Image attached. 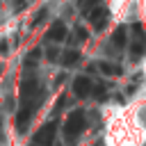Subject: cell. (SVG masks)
<instances>
[{"label": "cell", "mask_w": 146, "mask_h": 146, "mask_svg": "<svg viewBox=\"0 0 146 146\" xmlns=\"http://www.w3.org/2000/svg\"><path fill=\"white\" fill-rule=\"evenodd\" d=\"M128 43V36H125V27H116L114 34H112V46L114 48H123Z\"/></svg>", "instance_id": "obj_8"}, {"label": "cell", "mask_w": 146, "mask_h": 146, "mask_svg": "<svg viewBox=\"0 0 146 146\" xmlns=\"http://www.w3.org/2000/svg\"><path fill=\"white\" fill-rule=\"evenodd\" d=\"M36 59H39V50H30V55L25 57V64H27V66H32Z\"/></svg>", "instance_id": "obj_13"}, {"label": "cell", "mask_w": 146, "mask_h": 146, "mask_svg": "<svg viewBox=\"0 0 146 146\" xmlns=\"http://www.w3.org/2000/svg\"><path fill=\"white\" fill-rule=\"evenodd\" d=\"M103 5V0H78V7L84 11V14H89V11H94L96 7H100Z\"/></svg>", "instance_id": "obj_10"}, {"label": "cell", "mask_w": 146, "mask_h": 146, "mask_svg": "<svg viewBox=\"0 0 146 146\" xmlns=\"http://www.w3.org/2000/svg\"><path fill=\"white\" fill-rule=\"evenodd\" d=\"M32 116H34V110L21 105V110H18V114H16V128H18V132H25V130H27Z\"/></svg>", "instance_id": "obj_6"}, {"label": "cell", "mask_w": 146, "mask_h": 146, "mask_svg": "<svg viewBox=\"0 0 146 146\" xmlns=\"http://www.w3.org/2000/svg\"><path fill=\"white\" fill-rule=\"evenodd\" d=\"M75 32H78V39H80V41H84V39H87V32H84L82 27H78Z\"/></svg>", "instance_id": "obj_15"}, {"label": "cell", "mask_w": 146, "mask_h": 146, "mask_svg": "<svg viewBox=\"0 0 146 146\" xmlns=\"http://www.w3.org/2000/svg\"><path fill=\"white\" fill-rule=\"evenodd\" d=\"M87 18H89L91 27L100 32V30L107 25V21H110V11L105 9V5H100V7H96L94 11H89V14H87Z\"/></svg>", "instance_id": "obj_4"}, {"label": "cell", "mask_w": 146, "mask_h": 146, "mask_svg": "<svg viewBox=\"0 0 146 146\" xmlns=\"http://www.w3.org/2000/svg\"><path fill=\"white\" fill-rule=\"evenodd\" d=\"M55 132H57V121H48V123H43V125L36 130L34 139L30 141V146H52V141H55Z\"/></svg>", "instance_id": "obj_2"}, {"label": "cell", "mask_w": 146, "mask_h": 146, "mask_svg": "<svg viewBox=\"0 0 146 146\" xmlns=\"http://www.w3.org/2000/svg\"><path fill=\"white\" fill-rule=\"evenodd\" d=\"M84 125H87V119H84L82 110H75L73 114H68V119L64 123V137H66V141H75L80 137V132L84 130Z\"/></svg>", "instance_id": "obj_1"}, {"label": "cell", "mask_w": 146, "mask_h": 146, "mask_svg": "<svg viewBox=\"0 0 146 146\" xmlns=\"http://www.w3.org/2000/svg\"><path fill=\"white\" fill-rule=\"evenodd\" d=\"M30 2H32V0H16V2H14V9H16V11H21V9H25Z\"/></svg>", "instance_id": "obj_14"}, {"label": "cell", "mask_w": 146, "mask_h": 146, "mask_svg": "<svg viewBox=\"0 0 146 146\" xmlns=\"http://www.w3.org/2000/svg\"><path fill=\"white\" fill-rule=\"evenodd\" d=\"M100 71H103L105 75H119V73H121V68H119V66L107 64V62H100Z\"/></svg>", "instance_id": "obj_11"}, {"label": "cell", "mask_w": 146, "mask_h": 146, "mask_svg": "<svg viewBox=\"0 0 146 146\" xmlns=\"http://www.w3.org/2000/svg\"><path fill=\"white\" fill-rule=\"evenodd\" d=\"M48 16V7H41L36 14H34V18H32V27H36L39 23H43V18Z\"/></svg>", "instance_id": "obj_12"}, {"label": "cell", "mask_w": 146, "mask_h": 146, "mask_svg": "<svg viewBox=\"0 0 146 146\" xmlns=\"http://www.w3.org/2000/svg\"><path fill=\"white\" fill-rule=\"evenodd\" d=\"M130 55L132 59H139L141 55H146V34L141 30V25L132 27V39H130Z\"/></svg>", "instance_id": "obj_3"}, {"label": "cell", "mask_w": 146, "mask_h": 146, "mask_svg": "<svg viewBox=\"0 0 146 146\" xmlns=\"http://www.w3.org/2000/svg\"><path fill=\"white\" fill-rule=\"evenodd\" d=\"M66 36V25L62 23V21H55L52 25H50V30H48V39L50 41H62Z\"/></svg>", "instance_id": "obj_7"}, {"label": "cell", "mask_w": 146, "mask_h": 146, "mask_svg": "<svg viewBox=\"0 0 146 146\" xmlns=\"http://www.w3.org/2000/svg\"><path fill=\"white\" fill-rule=\"evenodd\" d=\"M91 89H94V82H91L87 75H78V78L73 80V94H75L78 98L91 96Z\"/></svg>", "instance_id": "obj_5"}, {"label": "cell", "mask_w": 146, "mask_h": 146, "mask_svg": "<svg viewBox=\"0 0 146 146\" xmlns=\"http://www.w3.org/2000/svg\"><path fill=\"white\" fill-rule=\"evenodd\" d=\"M62 62H64V66H75L80 62V52L78 50H66L64 57H62Z\"/></svg>", "instance_id": "obj_9"}]
</instances>
